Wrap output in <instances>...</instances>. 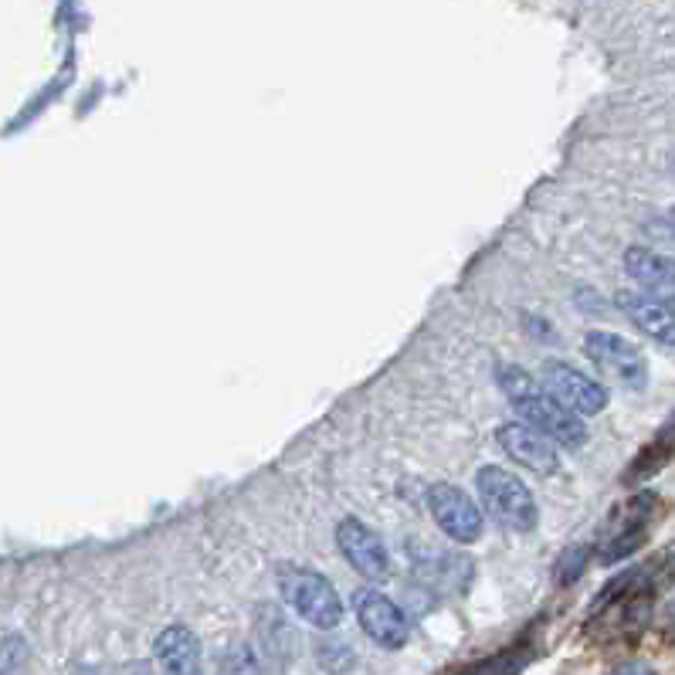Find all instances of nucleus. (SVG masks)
Segmentation results:
<instances>
[{"mask_svg":"<svg viewBox=\"0 0 675 675\" xmlns=\"http://www.w3.org/2000/svg\"><path fill=\"white\" fill-rule=\"evenodd\" d=\"M495 374H499L502 393L513 401L523 425H530L543 438H550L556 444H567V448H577L587 441L584 421L574 411H567L560 401H553L550 393H543L540 383L523 367H499Z\"/></svg>","mask_w":675,"mask_h":675,"instance_id":"f257e3e1","label":"nucleus"},{"mask_svg":"<svg viewBox=\"0 0 675 675\" xmlns=\"http://www.w3.org/2000/svg\"><path fill=\"white\" fill-rule=\"evenodd\" d=\"M278 591H283V597L289 601V607L303 617V622H309L313 628H336L344 622V601L340 594H336V587L309 571V567H278Z\"/></svg>","mask_w":675,"mask_h":675,"instance_id":"f03ea898","label":"nucleus"},{"mask_svg":"<svg viewBox=\"0 0 675 675\" xmlns=\"http://www.w3.org/2000/svg\"><path fill=\"white\" fill-rule=\"evenodd\" d=\"M475 485H479L482 510L495 523L510 526V530H520V533L536 526V520H540L536 502H533L530 489L513 472H505L499 466H485V469H479Z\"/></svg>","mask_w":675,"mask_h":675,"instance_id":"7ed1b4c3","label":"nucleus"},{"mask_svg":"<svg viewBox=\"0 0 675 675\" xmlns=\"http://www.w3.org/2000/svg\"><path fill=\"white\" fill-rule=\"evenodd\" d=\"M584 350H587L591 364L601 374L614 377L617 383H625L632 390H645L648 387V364H645L642 350L635 344H628L625 336L594 329V333L584 336Z\"/></svg>","mask_w":675,"mask_h":675,"instance_id":"20e7f679","label":"nucleus"},{"mask_svg":"<svg viewBox=\"0 0 675 675\" xmlns=\"http://www.w3.org/2000/svg\"><path fill=\"white\" fill-rule=\"evenodd\" d=\"M540 380L546 387V393L553 401H560L567 411L581 415H601L607 408V390L604 383L591 380L587 374H581L577 367L564 364V360H546L540 370Z\"/></svg>","mask_w":675,"mask_h":675,"instance_id":"39448f33","label":"nucleus"},{"mask_svg":"<svg viewBox=\"0 0 675 675\" xmlns=\"http://www.w3.org/2000/svg\"><path fill=\"white\" fill-rule=\"evenodd\" d=\"M354 607H357V622L360 628L367 632L370 642H377L380 648H405L408 638H411V622L408 614L393 604L387 594L380 591H357L354 597Z\"/></svg>","mask_w":675,"mask_h":675,"instance_id":"423d86ee","label":"nucleus"},{"mask_svg":"<svg viewBox=\"0 0 675 675\" xmlns=\"http://www.w3.org/2000/svg\"><path fill=\"white\" fill-rule=\"evenodd\" d=\"M428 510L434 517V523L452 536L456 543H475L482 533V513L479 505L469 499V492H462L459 485L438 482L428 489Z\"/></svg>","mask_w":675,"mask_h":675,"instance_id":"0eeeda50","label":"nucleus"},{"mask_svg":"<svg viewBox=\"0 0 675 675\" xmlns=\"http://www.w3.org/2000/svg\"><path fill=\"white\" fill-rule=\"evenodd\" d=\"M655 510V499L652 495H635L632 502H625V510H617L614 520L607 523L601 546H597V560L601 564H617L622 556H628L632 550L642 546L648 520Z\"/></svg>","mask_w":675,"mask_h":675,"instance_id":"6e6552de","label":"nucleus"},{"mask_svg":"<svg viewBox=\"0 0 675 675\" xmlns=\"http://www.w3.org/2000/svg\"><path fill=\"white\" fill-rule=\"evenodd\" d=\"M336 543H340V553L350 560V567L357 574H364L367 581H383L390 574L387 546L360 520H344L340 526H336Z\"/></svg>","mask_w":675,"mask_h":675,"instance_id":"1a4fd4ad","label":"nucleus"},{"mask_svg":"<svg viewBox=\"0 0 675 675\" xmlns=\"http://www.w3.org/2000/svg\"><path fill=\"white\" fill-rule=\"evenodd\" d=\"M617 309H622L645 336L655 344L675 347V306L668 299L648 296V293H622L617 296Z\"/></svg>","mask_w":675,"mask_h":675,"instance_id":"9d476101","label":"nucleus"},{"mask_svg":"<svg viewBox=\"0 0 675 675\" xmlns=\"http://www.w3.org/2000/svg\"><path fill=\"white\" fill-rule=\"evenodd\" d=\"M499 444L502 452L517 459L520 466H526L530 472H556L560 459H556V448L550 438H543L540 431H533L530 425H502L499 428Z\"/></svg>","mask_w":675,"mask_h":675,"instance_id":"9b49d317","label":"nucleus"},{"mask_svg":"<svg viewBox=\"0 0 675 675\" xmlns=\"http://www.w3.org/2000/svg\"><path fill=\"white\" fill-rule=\"evenodd\" d=\"M153 655L163 675H204L201 668V642L191 628L171 625L163 628L153 642Z\"/></svg>","mask_w":675,"mask_h":675,"instance_id":"f8f14e48","label":"nucleus"},{"mask_svg":"<svg viewBox=\"0 0 675 675\" xmlns=\"http://www.w3.org/2000/svg\"><path fill=\"white\" fill-rule=\"evenodd\" d=\"M625 268L645 293H675V258L652 248H628Z\"/></svg>","mask_w":675,"mask_h":675,"instance_id":"ddd939ff","label":"nucleus"},{"mask_svg":"<svg viewBox=\"0 0 675 675\" xmlns=\"http://www.w3.org/2000/svg\"><path fill=\"white\" fill-rule=\"evenodd\" d=\"M675 452V428H665L645 452L635 459V466H632V472H628V479L632 482H638V479H648V475H655L665 462H668V456Z\"/></svg>","mask_w":675,"mask_h":675,"instance_id":"4468645a","label":"nucleus"},{"mask_svg":"<svg viewBox=\"0 0 675 675\" xmlns=\"http://www.w3.org/2000/svg\"><path fill=\"white\" fill-rule=\"evenodd\" d=\"M28 658H31L28 638L8 632V635H4V648H0V672H4V675H24Z\"/></svg>","mask_w":675,"mask_h":675,"instance_id":"2eb2a0df","label":"nucleus"},{"mask_svg":"<svg viewBox=\"0 0 675 675\" xmlns=\"http://www.w3.org/2000/svg\"><path fill=\"white\" fill-rule=\"evenodd\" d=\"M217 675H262L258 655L252 652V645H232L228 652L221 655Z\"/></svg>","mask_w":675,"mask_h":675,"instance_id":"dca6fc26","label":"nucleus"},{"mask_svg":"<svg viewBox=\"0 0 675 675\" xmlns=\"http://www.w3.org/2000/svg\"><path fill=\"white\" fill-rule=\"evenodd\" d=\"M584 560H587V550H571L564 560H560V571H556V584H571V581H577L581 577V571H584Z\"/></svg>","mask_w":675,"mask_h":675,"instance_id":"f3484780","label":"nucleus"},{"mask_svg":"<svg viewBox=\"0 0 675 675\" xmlns=\"http://www.w3.org/2000/svg\"><path fill=\"white\" fill-rule=\"evenodd\" d=\"M611 675H658L655 668H648L645 662H622V665H614Z\"/></svg>","mask_w":675,"mask_h":675,"instance_id":"a211bd4d","label":"nucleus"},{"mask_svg":"<svg viewBox=\"0 0 675 675\" xmlns=\"http://www.w3.org/2000/svg\"><path fill=\"white\" fill-rule=\"evenodd\" d=\"M665 617H668V625H672V632H675V601L668 604V614H665Z\"/></svg>","mask_w":675,"mask_h":675,"instance_id":"6ab92c4d","label":"nucleus"},{"mask_svg":"<svg viewBox=\"0 0 675 675\" xmlns=\"http://www.w3.org/2000/svg\"><path fill=\"white\" fill-rule=\"evenodd\" d=\"M75 675H99V672H95V668H89V665H82V668H79Z\"/></svg>","mask_w":675,"mask_h":675,"instance_id":"aec40b11","label":"nucleus"},{"mask_svg":"<svg viewBox=\"0 0 675 675\" xmlns=\"http://www.w3.org/2000/svg\"><path fill=\"white\" fill-rule=\"evenodd\" d=\"M668 221H672V224H675V207H672V211H668Z\"/></svg>","mask_w":675,"mask_h":675,"instance_id":"412c9836","label":"nucleus"}]
</instances>
